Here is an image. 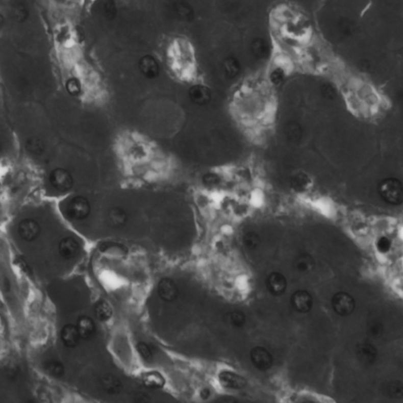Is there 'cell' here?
<instances>
[{
  "label": "cell",
  "instance_id": "cell-36",
  "mask_svg": "<svg viewBox=\"0 0 403 403\" xmlns=\"http://www.w3.org/2000/svg\"><path fill=\"white\" fill-rule=\"evenodd\" d=\"M28 146L29 148L33 152H38L39 149H41V146H40L38 141L35 142L33 140H31V141L29 142Z\"/></svg>",
  "mask_w": 403,
  "mask_h": 403
},
{
  "label": "cell",
  "instance_id": "cell-38",
  "mask_svg": "<svg viewBox=\"0 0 403 403\" xmlns=\"http://www.w3.org/2000/svg\"><path fill=\"white\" fill-rule=\"evenodd\" d=\"M2 143H1V141H0V150H1V149H2Z\"/></svg>",
  "mask_w": 403,
  "mask_h": 403
},
{
  "label": "cell",
  "instance_id": "cell-33",
  "mask_svg": "<svg viewBox=\"0 0 403 403\" xmlns=\"http://www.w3.org/2000/svg\"><path fill=\"white\" fill-rule=\"evenodd\" d=\"M66 89L68 92L72 95H78L81 93V86L79 81L77 79H70L66 83Z\"/></svg>",
  "mask_w": 403,
  "mask_h": 403
},
{
  "label": "cell",
  "instance_id": "cell-16",
  "mask_svg": "<svg viewBox=\"0 0 403 403\" xmlns=\"http://www.w3.org/2000/svg\"><path fill=\"white\" fill-rule=\"evenodd\" d=\"M101 387L109 395H118L123 389V384L118 377L112 374H105L100 381Z\"/></svg>",
  "mask_w": 403,
  "mask_h": 403
},
{
  "label": "cell",
  "instance_id": "cell-30",
  "mask_svg": "<svg viewBox=\"0 0 403 403\" xmlns=\"http://www.w3.org/2000/svg\"><path fill=\"white\" fill-rule=\"evenodd\" d=\"M402 385L399 381H394L388 384L387 391L391 398H401L402 396Z\"/></svg>",
  "mask_w": 403,
  "mask_h": 403
},
{
  "label": "cell",
  "instance_id": "cell-18",
  "mask_svg": "<svg viewBox=\"0 0 403 403\" xmlns=\"http://www.w3.org/2000/svg\"><path fill=\"white\" fill-rule=\"evenodd\" d=\"M315 265L314 257L309 254H301L294 261V267L301 273L312 272L315 268Z\"/></svg>",
  "mask_w": 403,
  "mask_h": 403
},
{
  "label": "cell",
  "instance_id": "cell-12",
  "mask_svg": "<svg viewBox=\"0 0 403 403\" xmlns=\"http://www.w3.org/2000/svg\"><path fill=\"white\" fill-rule=\"evenodd\" d=\"M190 99L198 106L207 105L211 99V91L208 87L203 85H195L188 91Z\"/></svg>",
  "mask_w": 403,
  "mask_h": 403
},
{
  "label": "cell",
  "instance_id": "cell-35",
  "mask_svg": "<svg viewBox=\"0 0 403 403\" xmlns=\"http://www.w3.org/2000/svg\"><path fill=\"white\" fill-rule=\"evenodd\" d=\"M321 92H322L323 95L325 98H331V99L335 98L336 94V90L334 89V88L331 85H329V84H324L323 85L322 88H321Z\"/></svg>",
  "mask_w": 403,
  "mask_h": 403
},
{
  "label": "cell",
  "instance_id": "cell-11",
  "mask_svg": "<svg viewBox=\"0 0 403 403\" xmlns=\"http://www.w3.org/2000/svg\"><path fill=\"white\" fill-rule=\"evenodd\" d=\"M286 278L283 274L273 272L269 274L266 281V286L269 292L274 296H281L286 291Z\"/></svg>",
  "mask_w": 403,
  "mask_h": 403
},
{
  "label": "cell",
  "instance_id": "cell-6",
  "mask_svg": "<svg viewBox=\"0 0 403 403\" xmlns=\"http://www.w3.org/2000/svg\"><path fill=\"white\" fill-rule=\"evenodd\" d=\"M40 232L41 227L34 219H24L17 228V233L24 241L31 242L36 240L40 236Z\"/></svg>",
  "mask_w": 403,
  "mask_h": 403
},
{
  "label": "cell",
  "instance_id": "cell-37",
  "mask_svg": "<svg viewBox=\"0 0 403 403\" xmlns=\"http://www.w3.org/2000/svg\"><path fill=\"white\" fill-rule=\"evenodd\" d=\"M210 395H211V392H210V390L208 389V388H204L200 391L199 395L202 399H207V398H210Z\"/></svg>",
  "mask_w": 403,
  "mask_h": 403
},
{
  "label": "cell",
  "instance_id": "cell-9",
  "mask_svg": "<svg viewBox=\"0 0 403 403\" xmlns=\"http://www.w3.org/2000/svg\"><path fill=\"white\" fill-rule=\"evenodd\" d=\"M218 381L221 386L228 389L240 390L246 385L243 376L231 371H221L218 375Z\"/></svg>",
  "mask_w": 403,
  "mask_h": 403
},
{
  "label": "cell",
  "instance_id": "cell-8",
  "mask_svg": "<svg viewBox=\"0 0 403 403\" xmlns=\"http://www.w3.org/2000/svg\"><path fill=\"white\" fill-rule=\"evenodd\" d=\"M158 294L160 298L167 303L175 301L178 297V288L176 282L169 278H164L158 285Z\"/></svg>",
  "mask_w": 403,
  "mask_h": 403
},
{
  "label": "cell",
  "instance_id": "cell-27",
  "mask_svg": "<svg viewBox=\"0 0 403 403\" xmlns=\"http://www.w3.org/2000/svg\"><path fill=\"white\" fill-rule=\"evenodd\" d=\"M286 136L289 141L292 143H296L300 140L301 136V130L300 126L295 123H291L288 124L286 127Z\"/></svg>",
  "mask_w": 403,
  "mask_h": 403
},
{
  "label": "cell",
  "instance_id": "cell-3",
  "mask_svg": "<svg viewBox=\"0 0 403 403\" xmlns=\"http://www.w3.org/2000/svg\"><path fill=\"white\" fill-rule=\"evenodd\" d=\"M51 186L59 192H66L73 186V178L69 170L64 168H56L49 175Z\"/></svg>",
  "mask_w": 403,
  "mask_h": 403
},
{
  "label": "cell",
  "instance_id": "cell-26",
  "mask_svg": "<svg viewBox=\"0 0 403 403\" xmlns=\"http://www.w3.org/2000/svg\"><path fill=\"white\" fill-rule=\"evenodd\" d=\"M243 242L246 248L249 250H255L260 246V236L255 232H248L243 236Z\"/></svg>",
  "mask_w": 403,
  "mask_h": 403
},
{
  "label": "cell",
  "instance_id": "cell-23",
  "mask_svg": "<svg viewBox=\"0 0 403 403\" xmlns=\"http://www.w3.org/2000/svg\"><path fill=\"white\" fill-rule=\"evenodd\" d=\"M251 49L254 55L259 59L267 57L270 54L269 43L263 39L255 40L252 43Z\"/></svg>",
  "mask_w": 403,
  "mask_h": 403
},
{
  "label": "cell",
  "instance_id": "cell-14",
  "mask_svg": "<svg viewBox=\"0 0 403 403\" xmlns=\"http://www.w3.org/2000/svg\"><path fill=\"white\" fill-rule=\"evenodd\" d=\"M59 252L65 259H74L80 252V245L74 238L66 237L59 244Z\"/></svg>",
  "mask_w": 403,
  "mask_h": 403
},
{
  "label": "cell",
  "instance_id": "cell-17",
  "mask_svg": "<svg viewBox=\"0 0 403 403\" xmlns=\"http://www.w3.org/2000/svg\"><path fill=\"white\" fill-rule=\"evenodd\" d=\"M141 381L145 387L152 389H160L166 384L163 375L158 371L145 372L142 375Z\"/></svg>",
  "mask_w": 403,
  "mask_h": 403
},
{
  "label": "cell",
  "instance_id": "cell-25",
  "mask_svg": "<svg viewBox=\"0 0 403 403\" xmlns=\"http://www.w3.org/2000/svg\"><path fill=\"white\" fill-rule=\"evenodd\" d=\"M226 320L233 327L240 329L243 327L246 323V316L244 313L240 310H234L226 315Z\"/></svg>",
  "mask_w": 403,
  "mask_h": 403
},
{
  "label": "cell",
  "instance_id": "cell-5",
  "mask_svg": "<svg viewBox=\"0 0 403 403\" xmlns=\"http://www.w3.org/2000/svg\"><path fill=\"white\" fill-rule=\"evenodd\" d=\"M250 360L256 369L266 371L272 367L273 359L270 352L262 346L254 347L250 353Z\"/></svg>",
  "mask_w": 403,
  "mask_h": 403
},
{
  "label": "cell",
  "instance_id": "cell-34",
  "mask_svg": "<svg viewBox=\"0 0 403 403\" xmlns=\"http://www.w3.org/2000/svg\"><path fill=\"white\" fill-rule=\"evenodd\" d=\"M391 242L386 236H382L379 238V240L376 242V247L377 250L381 253H387L391 249Z\"/></svg>",
  "mask_w": 403,
  "mask_h": 403
},
{
  "label": "cell",
  "instance_id": "cell-15",
  "mask_svg": "<svg viewBox=\"0 0 403 403\" xmlns=\"http://www.w3.org/2000/svg\"><path fill=\"white\" fill-rule=\"evenodd\" d=\"M61 340L68 348H74L79 344L80 337L78 328L72 324L64 325L61 330Z\"/></svg>",
  "mask_w": 403,
  "mask_h": 403
},
{
  "label": "cell",
  "instance_id": "cell-22",
  "mask_svg": "<svg viewBox=\"0 0 403 403\" xmlns=\"http://www.w3.org/2000/svg\"><path fill=\"white\" fill-rule=\"evenodd\" d=\"M43 368H44L46 373L54 378L62 377L65 374V367H64L63 364L61 363L59 361L52 360L45 362Z\"/></svg>",
  "mask_w": 403,
  "mask_h": 403
},
{
  "label": "cell",
  "instance_id": "cell-4",
  "mask_svg": "<svg viewBox=\"0 0 403 403\" xmlns=\"http://www.w3.org/2000/svg\"><path fill=\"white\" fill-rule=\"evenodd\" d=\"M333 310L341 317L350 316L355 309V300L346 292H337L332 298Z\"/></svg>",
  "mask_w": 403,
  "mask_h": 403
},
{
  "label": "cell",
  "instance_id": "cell-31",
  "mask_svg": "<svg viewBox=\"0 0 403 403\" xmlns=\"http://www.w3.org/2000/svg\"><path fill=\"white\" fill-rule=\"evenodd\" d=\"M369 336L374 339L381 337L384 333V326L379 321H372L368 328Z\"/></svg>",
  "mask_w": 403,
  "mask_h": 403
},
{
  "label": "cell",
  "instance_id": "cell-2",
  "mask_svg": "<svg viewBox=\"0 0 403 403\" xmlns=\"http://www.w3.org/2000/svg\"><path fill=\"white\" fill-rule=\"evenodd\" d=\"M63 212L69 220L82 221L89 216L91 205L88 198L82 195H76L66 203Z\"/></svg>",
  "mask_w": 403,
  "mask_h": 403
},
{
  "label": "cell",
  "instance_id": "cell-10",
  "mask_svg": "<svg viewBox=\"0 0 403 403\" xmlns=\"http://www.w3.org/2000/svg\"><path fill=\"white\" fill-rule=\"evenodd\" d=\"M376 348L369 343H360L356 346V357L358 360L365 365H370L377 358Z\"/></svg>",
  "mask_w": 403,
  "mask_h": 403
},
{
  "label": "cell",
  "instance_id": "cell-24",
  "mask_svg": "<svg viewBox=\"0 0 403 403\" xmlns=\"http://www.w3.org/2000/svg\"><path fill=\"white\" fill-rule=\"evenodd\" d=\"M291 188L296 191H304L307 189L310 185V178L307 174L299 172L296 173L291 178Z\"/></svg>",
  "mask_w": 403,
  "mask_h": 403
},
{
  "label": "cell",
  "instance_id": "cell-7",
  "mask_svg": "<svg viewBox=\"0 0 403 403\" xmlns=\"http://www.w3.org/2000/svg\"><path fill=\"white\" fill-rule=\"evenodd\" d=\"M293 308L301 314L310 312L313 307V297L306 290H298L293 293L291 298Z\"/></svg>",
  "mask_w": 403,
  "mask_h": 403
},
{
  "label": "cell",
  "instance_id": "cell-21",
  "mask_svg": "<svg viewBox=\"0 0 403 403\" xmlns=\"http://www.w3.org/2000/svg\"><path fill=\"white\" fill-rule=\"evenodd\" d=\"M95 314L100 321L105 322L112 317V307L107 301L104 300L98 301L95 307Z\"/></svg>",
  "mask_w": 403,
  "mask_h": 403
},
{
  "label": "cell",
  "instance_id": "cell-32",
  "mask_svg": "<svg viewBox=\"0 0 403 403\" xmlns=\"http://www.w3.org/2000/svg\"><path fill=\"white\" fill-rule=\"evenodd\" d=\"M285 70L282 68L278 67L274 69L271 72L269 78H270V81L273 85H279L285 79Z\"/></svg>",
  "mask_w": 403,
  "mask_h": 403
},
{
  "label": "cell",
  "instance_id": "cell-13",
  "mask_svg": "<svg viewBox=\"0 0 403 403\" xmlns=\"http://www.w3.org/2000/svg\"><path fill=\"white\" fill-rule=\"evenodd\" d=\"M76 326L78 328L80 337L85 340H91L96 333L95 321L88 316L83 315L80 317Z\"/></svg>",
  "mask_w": 403,
  "mask_h": 403
},
{
  "label": "cell",
  "instance_id": "cell-1",
  "mask_svg": "<svg viewBox=\"0 0 403 403\" xmlns=\"http://www.w3.org/2000/svg\"><path fill=\"white\" fill-rule=\"evenodd\" d=\"M378 191L381 198L388 204L398 205L402 202V184L396 178L383 180L378 186Z\"/></svg>",
  "mask_w": 403,
  "mask_h": 403
},
{
  "label": "cell",
  "instance_id": "cell-19",
  "mask_svg": "<svg viewBox=\"0 0 403 403\" xmlns=\"http://www.w3.org/2000/svg\"><path fill=\"white\" fill-rule=\"evenodd\" d=\"M140 69L142 73L150 79L156 78L159 73V64L152 56H146L141 59Z\"/></svg>",
  "mask_w": 403,
  "mask_h": 403
},
{
  "label": "cell",
  "instance_id": "cell-29",
  "mask_svg": "<svg viewBox=\"0 0 403 403\" xmlns=\"http://www.w3.org/2000/svg\"><path fill=\"white\" fill-rule=\"evenodd\" d=\"M136 350L138 351L142 359L146 362H150L153 360V353L148 345L144 342H139L136 346Z\"/></svg>",
  "mask_w": 403,
  "mask_h": 403
},
{
  "label": "cell",
  "instance_id": "cell-28",
  "mask_svg": "<svg viewBox=\"0 0 403 403\" xmlns=\"http://www.w3.org/2000/svg\"><path fill=\"white\" fill-rule=\"evenodd\" d=\"M224 70H225L226 74L230 78H235L240 72V64L236 59H227L224 62Z\"/></svg>",
  "mask_w": 403,
  "mask_h": 403
},
{
  "label": "cell",
  "instance_id": "cell-20",
  "mask_svg": "<svg viewBox=\"0 0 403 403\" xmlns=\"http://www.w3.org/2000/svg\"><path fill=\"white\" fill-rule=\"evenodd\" d=\"M128 221V214L121 207H113L108 213V222L114 228L124 226Z\"/></svg>",
  "mask_w": 403,
  "mask_h": 403
}]
</instances>
